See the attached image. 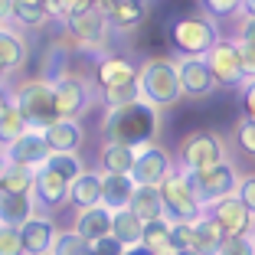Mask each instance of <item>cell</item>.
Masks as SVG:
<instances>
[{
  "instance_id": "cell-1",
  "label": "cell",
  "mask_w": 255,
  "mask_h": 255,
  "mask_svg": "<svg viewBox=\"0 0 255 255\" xmlns=\"http://www.w3.org/2000/svg\"><path fill=\"white\" fill-rule=\"evenodd\" d=\"M102 134H105V144H125V147L154 144L160 134V108L150 105L147 98L121 108H108L102 121Z\"/></svg>"
},
{
  "instance_id": "cell-2",
  "label": "cell",
  "mask_w": 255,
  "mask_h": 255,
  "mask_svg": "<svg viewBox=\"0 0 255 255\" xmlns=\"http://www.w3.org/2000/svg\"><path fill=\"white\" fill-rule=\"evenodd\" d=\"M137 85H141V95L157 108H173L183 98L177 62L167 56H157V59H147L144 66H137Z\"/></svg>"
},
{
  "instance_id": "cell-3",
  "label": "cell",
  "mask_w": 255,
  "mask_h": 255,
  "mask_svg": "<svg viewBox=\"0 0 255 255\" xmlns=\"http://www.w3.org/2000/svg\"><path fill=\"white\" fill-rule=\"evenodd\" d=\"M10 95H13V105L20 108V115L26 118L30 131H43L46 125H53L59 118L56 115V98H53V82L43 79V75L16 82V89Z\"/></svg>"
},
{
  "instance_id": "cell-4",
  "label": "cell",
  "mask_w": 255,
  "mask_h": 255,
  "mask_svg": "<svg viewBox=\"0 0 255 255\" xmlns=\"http://www.w3.org/2000/svg\"><path fill=\"white\" fill-rule=\"evenodd\" d=\"M157 190H160V200H164V216L170 223H193V219H200L206 213V206L193 193L190 177L183 170H177V167L157 183Z\"/></svg>"
},
{
  "instance_id": "cell-5",
  "label": "cell",
  "mask_w": 255,
  "mask_h": 255,
  "mask_svg": "<svg viewBox=\"0 0 255 255\" xmlns=\"http://www.w3.org/2000/svg\"><path fill=\"white\" fill-rule=\"evenodd\" d=\"M219 160H226V144L219 134L213 131H193L180 141L177 147V157H173V167L183 173H200L216 167Z\"/></svg>"
},
{
  "instance_id": "cell-6",
  "label": "cell",
  "mask_w": 255,
  "mask_h": 255,
  "mask_svg": "<svg viewBox=\"0 0 255 255\" xmlns=\"http://www.w3.org/2000/svg\"><path fill=\"white\" fill-rule=\"evenodd\" d=\"M170 39L180 56H206V49L219 39V26L206 13H187L180 20H173Z\"/></svg>"
},
{
  "instance_id": "cell-7",
  "label": "cell",
  "mask_w": 255,
  "mask_h": 255,
  "mask_svg": "<svg viewBox=\"0 0 255 255\" xmlns=\"http://www.w3.org/2000/svg\"><path fill=\"white\" fill-rule=\"evenodd\" d=\"M203 62H206V69H210V75H213V82H216V85H226V89L246 85V69H242L239 43H236V39L219 36L216 43L206 49Z\"/></svg>"
},
{
  "instance_id": "cell-8",
  "label": "cell",
  "mask_w": 255,
  "mask_h": 255,
  "mask_svg": "<svg viewBox=\"0 0 255 255\" xmlns=\"http://www.w3.org/2000/svg\"><path fill=\"white\" fill-rule=\"evenodd\" d=\"M190 183H193V193L203 206L223 200V196L236 193V183H239V170H236L233 160H219L216 167L210 170H200V173H187Z\"/></svg>"
},
{
  "instance_id": "cell-9",
  "label": "cell",
  "mask_w": 255,
  "mask_h": 255,
  "mask_svg": "<svg viewBox=\"0 0 255 255\" xmlns=\"http://www.w3.org/2000/svg\"><path fill=\"white\" fill-rule=\"evenodd\" d=\"M66 33L72 43H79L82 49H92V53H98V49H105L108 46V36H112V26H108L105 13L98 7L85 10V13L79 16H69L66 20Z\"/></svg>"
},
{
  "instance_id": "cell-10",
  "label": "cell",
  "mask_w": 255,
  "mask_h": 255,
  "mask_svg": "<svg viewBox=\"0 0 255 255\" xmlns=\"http://www.w3.org/2000/svg\"><path fill=\"white\" fill-rule=\"evenodd\" d=\"M170 170H173L170 150H164L157 141H154V144H144V147H134V167H131L128 177H131L134 183H150V187H157Z\"/></svg>"
},
{
  "instance_id": "cell-11",
  "label": "cell",
  "mask_w": 255,
  "mask_h": 255,
  "mask_svg": "<svg viewBox=\"0 0 255 255\" xmlns=\"http://www.w3.org/2000/svg\"><path fill=\"white\" fill-rule=\"evenodd\" d=\"M53 98H56V115L59 118H72L79 121L85 112H89V102H92V92L82 79L75 75H62L53 82Z\"/></svg>"
},
{
  "instance_id": "cell-12",
  "label": "cell",
  "mask_w": 255,
  "mask_h": 255,
  "mask_svg": "<svg viewBox=\"0 0 255 255\" xmlns=\"http://www.w3.org/2000/svg\"><path fill=\"white\" fill-rule=\"evenodd\" d=\"M206 213H210V216L219 223V229L226 233V239H233V236H249L252 213H249V206L236 193H229V196H223V200L210 203V206H206Z\"/></svg>"
},
{
  "instance_id": "cell-13",
  "label": "cell",
  "mask_w": 255,
  "mask_h": 255,
  "mask_svg": "<svg viewBox=\"0 0 255 255\" xmlns=\"http://www.w3.org/2000/svg\"><path fill=\"white\" fill-rule=\"evenodd\" d=\"M16 229H20L23 255H49L53 239H56V233H59V226L53 223V216H46V213H39V210L23 226H16Z\"/></svg>"
},
{
  "instance_id": "cell-14",
  "label": "cell",
  "mask_w": 255,
  "mask_h": 255,
  "mask_svg": "<svg viewBox=\"0 0 255 255\" xmlns=\"http://www.w3.org/2000/svg\"><path fill=\"white\" fill-rule=\"evenodd\" d=\"M177 62V75H180V92L187 98H206L213 95V89H216V82H213L210 69H206V62H203V56H180Z\"/></svg>"
},
{
  "instance_id": "cell-15",
  "label": "cell",
  "mask_w": 255,
  "mask_h": 255,
  "mask_svg": "<svg viewBox=\"0 0 255 255\" xmlns=\"http://www.w3.org/2000/svg\"><path fill=\"white\" fill-rule=\"evenodd\" d=\"M33 200L36 210H59L69 200V180H62L49 167H36V180H33Z\"/></svg>"
},
{
  "instance_id": "cell-16",
  "label": "cell",
  "mask_w": 255,
  "mask_h": 255,
  "mask_svg": "<svg viewBox=\"0 0 255 255\" xmlns=\"http://www.w3.org/2000/svg\"><path fill=\"white\" fill-rule=\"evenodd\" d=\"M98 10L105 13L108 26L118 30V33L137 30L144 23V16H147V3H144V0H102Z\"/></svg>"
},
{
  "instance_id": "cell-17",
  "label": "cell",
  "mask_w": 255,
  "mask_h": 255,
  "mask_svg": "<svg viewBox=\"0 0 255 255\" xmlns=\"http://www.w3.org/2000/svg\"><path fill=\"white\" fill-rule=\"evenodd\" d=\"M95 85L98 92L102 89H115V85H125V82H134L137 79V66L131 59H125V56L118 53H105V56H98L95 62Z\"/></svg>"
},
{
  "instance_id": "cell-18",
  "label": "cell",
  "mask_w": 255,
  "mask_h": 255,
  "mask_svg": "<svg viewBox=\"0 0 255 255\" xmlns=\"http://www.w3.org/2000/svg\"><path fill=\"white\" fill-rule=\"evenodd\" d=\"M43 141L46 147H49V154H72V150L82 147V125L72 118H56L53 125H46L43 131Z\"/></svg>"
},
{
  "instance_id": "cell-19",
  "label": "cell",
  "mask_w": 255,
  "mask_h": 255,
  "mask_svg": "<svg viewBox=\"0 0 255 255\" xmlns=\"http://www.w3.org/2000/svg\"><path fill=\"white\" fill-rule=\"evenodd\" d=\"M30 62V43L20 30H13L10 23L0 26V66L7 69V75L13 72H23Z\"/></svg>"
},
{
  "instance_id": "cell-20",
  "label": "cell",
  "mask_w": 255,
  "mask_h": 255,
  "mask_svg": "<svg viewBox=\"0 0 255 255\" xmlns=\"http://www.w3.org/2000/svg\"><path fill=\"white\" fill-rule=\"evenodd\" d=\"M46 157H49V147H46V141H43L39 131H26V134L16 137L10 147H3V160H13V164L43 167Z\"/></svg>"
},
{
  "instance_id": "cell-21",
  "label": "cell",
  "mask_w": 255,
  "mask_h": 255,
  "mask_svg": "<svg viewBox=\"0 0 255 255\" xmlns=\"http://www.w3.org/2000/svg\"><path fill=\"white\" fill-rule=\"evenodd\" d=\"M69 206L75 210H89V206H98L102 203V170H89L85 167L72 183H69Z\"/></svg>"
},
{
  "instance_id": "cell-22",
  "label": "cell",
  "mask_w": 255,
  "mask_h": 255,
  "mask_svg": "<svg viewBox=\"0 0 255 255\" xmlns=\"http://www.w3.org/2000/svg\"><path fill=\"white\" fill-rule=\"evenodd\" d=\"M72 233H79L89 246L95 239H102V236H112V210H105L102 203L89 206V210H79V216L72 223Z\"/></svg>"
},
{
  "instance_id": "cell-23",
  "label": "cell",
  "mask_w": 255,
  "mask_h": 255,
  "mask_svg": "<svg viewBox=\"0 0 255 255\" xmlns=\"http://www.w3.org/2000/svg\"><path fill=\"white\" fill-rule=\"evenodd\" d=\"M226 242V233L219 229V223L210 216V213H203L200 219H193V252L196 255H216Z\"/></svg>"
},
{
  "instance_id": "cell-24",
  "label": "cell",
  "mask_w": 255,
  "mask_h": 255,
  "mask_svg": "<svg viewBox=\"0 0 255 255\" xmlns=\"http://www.w3.org/2000/svg\"><path fill=\"white\" fill-rule=\"evenodd\" d=\"M36 213L33 193H0V226H23Z\"/></svg>"
},
{
  "instance_id": "cell-25",
  "label": "cell",
  "mask_w": 255,
  "mask_h": 255,
  "mask_svg": "<svg viewBox=\"0 0 255 255\" xmlns=\"http://www.w3.org/2000/svg\"><path fill=\"white\" fill-rule=\"evenodd\" d=\"M131 193H134V180L128 173H102V206L105 210L115 213L121 206H128Z\"/></svg>"
},
{
  "instance_id": "cell-26",
  "label": "cell",
  "mask_w": 255,
  "mask_h": 255,
  "mask_svg": "<svg viewBox=\"0 0 255 255\" xmlns=\"http://www.w3.org/2000/svg\"><path fill=\"white\" fill-rule=\"evenodd\" d=\"M128 210L137 213L144 223H147V219H160V216H164L160 190L150 187V183H134V193H131V200H128Z\"/></svg>"
},
{
  "instance_id": "cell-27",
  "label": "cell",
  "mask_w": 255,
  "mask_h": 255,
  "mask_svg": "<svg viewBox=\"0 0 255 255\" xmlns=\"http://www.w3.org/2000/svg\"><path fill=\"white\" fill-rule=\"evenodd\" d=\"M141 233H144V219L137 216V213H131L128 206H121V210L112 213V236L125 249L141 246Z\"/></svg>"
},
{
  "instance_id": "cell-28",
  "label": "cell",
  "mask_w": 255,
  "mask_h": 255,
  "mask_svg": "<svg viewBox=\"0 0 255 255\" xmlns=\"http://www.w3.org/2000/svg\"><path fill=\"white\" fill-rule=\"evenodd\" d=\"M0 180H3V193H33L36 167H26V164H13V160H3V167H0Z\"/></svg>"
},
{
  "instance_id": "cell-29",
  "label": "cell",
  "mask_w": 255,
  "mask_h": 255,
  "mask_svg": "<svg viewBox=\"0 0 255 255\" xmlns=\"http://www.w3.org/2000/svg\"><path fill=\"white\" fill-rule=\"evenodd\" d=\"M98 164H102V173H131V167H134V147H125V144H105Z\"/></svg>"
},
{
  "instance_id": "cell-30",
  "label": "cell",
  "mask_w": 255,
  "mask_h": 255,
  "mask_svg": "<svg viewBox=\"0 0 255 255\" xmlns=\"http://www.w3.org/2000/svg\"><path fill=\"white\" fill-rule=\"evenodd\" d=\"M26 131H30V125H26V118L20 115L16 105H10V108L0 112V150L10 147V144H13L16 137H23Z\"/></svg>"
},
{
  "instance_id": "cell-31",
  "label": "cell",
  "mask_w": 255,
  "mask_h": 255,
  "mask_svg": "<svg viewBox=\"0 0 255 255\" xmlns=\"http://www.w3.org/2000/svg\"><path fill=\"white\" fill-rule=\"evenodd\" d=\"M13 23H20V26H46L49 23L46 0H13Z\"/></svg>"
},
{
  "instance_id": "cell-32",
  "label": "cell",
  "mask_w": 255,
  "mask_h": 255,
  "mask_svg": "<svg viewBox=\"0 0 255 255\" xmlns=\"http://www.w3.org/2000/svg\"><path fill=\"white\" fill-rule=\"evenodd\" d=\"M98 7V0H46V13H49V20H62L66 23L69 16H79L85 13V10Z\"/></svg>"
},
{
  "instance_id": "cell-33",
  "label": "cell",
  "mask_w": 255,
  "mask_h": 255,
  "mask_svg": "<svg viewBox=\"0 0 255 255\" xmlns=\"http://www.w3.org/2000/svg\"><path fill=\"white\" fill-rule=\"evenodd\" d=\"M43 167H49V170H56L62 177V180H69L72 183L75 177H79V173L85 170V164H82V157H79V154H49V157H46V164Z\"/></svg>"
},
{
  "instance_id": "cell-34",
  "label": "cell",
  "mask_w": 255,
  "mask_h": 255,
  "mask_svg": "<svg viewBox=\"0 0 255 255\" xmlns=\"http://www.w3.org/2000/svg\"><path fill=\"white\" fill-rule=\"evenodd\" d=\"M141 85L134 82H125V85H115V89H102V102L105 108H121V105H131V102H141Z\"/></svg>"
},
{
  "instance_id": "cell-35",
  "label": "cell",
  "mask_w": 255,
  "mask_h": 255,
  "mask_svg": "<svg viewBox=\"0 0 255 255\" xmlns=\"http://www.w3.org/2000/svg\"><path fill=\"white\" fill-rule=\"evenodd\" d=\"M49 255H89V242L79 233H72V229H69V233H56Z\"/></svg>"
},
{
  "instance_id": "cell-36",
  "label": "cell",
  "mask_w": 255,
  "mask_h": 255,
  "mask_svg": "<svg viewBox=\"0 0 255 255\" xmlns=\"http://www.w3.org/2000/svg\"><path fill=\"white\" fill-rule=\"evenodd\" d=\"M233 141H236V147H239L242 154L255 157V121H252V118H246V115H242V118L236 121V128H233Z\"/></svg>"
},
{
  "instance_id": "cell-37",
  "label": "cell",
  "mask_w": 255,
  "mask_h": 255,
  "mask_svg": "<svg viewBox=\"0 0 255 255\" xmlns=\"http://www.w3.org/2000/svg\"><path fill=\"white\" fill-rule=\"evenodd\" d=\"M200 3H203V13L213 16V20H229L242 7V0H200Z\"/></svg>"
},
{
  "instance_id": "cell-38",
  "label": "cell",
  "mask_w": 255,
  "mask_h": 255,
  "mask_svg": "<svg viewBox=\"0 0 255 255\" xmlns=\"http://www.w3.org/2000/svg\"><path fill=\"white\" fill-rule=\"evenodd\" d=\"M0 255H23V242H20L16 226H0Z\"/></svg>"
},
{
  "instance_id": "cell-39",
  "label": "cell",
  "mask_w": 255,
  "mask_h": 255,
  "mask_svg": "<svg viewBox=\"0 0 255 255\" xmlns=\"http://www.w3.org/2000/svg\"><path fill=\"white\" fill-rule=\"evenodd\" d=\"M216 255H255V242L252 236H233V239L223 242V249Z\"/></svg>"
},
{
  "instance_id": "cell-40",
  "label": "cell",
  "mask_w": 255,
  "mask_h": 255,
  "mask_svg": "<svg viewBox=\"0 0 255 255\" xmlns=\"http://www.w3.org/2000/svg\"><path fill=\"white\" fill-rule=\"evenodd\" d=\"M236 43H239V59H242V69H246V79H255V39L236 36Z\"/></svg>"
},
{
  "instance_id": "cell-41",
  "label": "cell",
  "mask_w": 255,
  "mask_h": 255,
  "mask_svg": "<svg viewBox=\"0 0 255 255\" xmlns=\"http://www.w3.org/2000/svg\"><path fill=\"white\" fill-rule=\"evenodd\" d=\"M236 196L249 206V213L255 216V173H239V183H236Z\"/></svg>"
},
{
  "instance_id": "cell-42",
  "label": "cell",
  "mask_w": 255,
  "mask_h": 255,
  "mask_svg": "<svg viewBox=\"0 0 255 255\" xmlns=\"http://www.w3.org/2000/svg\"><path fill=\"white\" fill-rule=\"evenodd\" d=\"M170 246L173 249L193 246V223H170Z\"/></svg>"
},
{
  "instance_id": "cell-43",
  "label": "cell",
  "mask_w": 255,
  "mask_h": 255,
  "mask_svg": "<svg viewBox=\"0 0 255 255\" xmlns=\"http://www.w3.org/2000/svg\"><path fill=\"white\" fill-rule=\"evenodd\" d=\"M92 255H125V246H121L115 236H102V239H95L89 246Z\"/></svg>"
},
{
  "instance_id": "cell-44",
  "label": "cell",
  "mask_w": 255,
  "mask_h": 255,
  "mask_svg": "<svg viewBox=\"0 0 255 255\" xmlns=\"http://www.w3.org/2000/svg\"><path fill=\"white\" fill-rule=\"evenodd\" d=\"M242 115L255 121V79H246L242 85Z\"/></svg>"
},
{
  "instance_id": "cell-45",
  "label": "cell",
  "mask_w": 255,
  "mask_h": 255,
  "mask_svg": "<svg viewBox=\"0 0 255 255\" xmlns=\"http://www.w3.org/2000/svg\"><path fill=\"white\" fill-rule=\"evenodd\" d=\"M13 23V0H0V26Z\"/></svg>"
},
{
  "instance_id": "cell-46",
  "label": "cell",
  "mask_w": 255,
  "mask_h": 255,
  "mask_svg": "<svg viewBox=\"0 0 255 255\" xmlns=\"http://www.w3.org/2000/svg\"><path fill=\"white\" fill-rule=\"evenodd\" d=\"M10 105H13V95H10L7 82H0V112H3V108H10Z\"/></svg>"
},
{
  "instance_id": "cell-47",
  "label": "cell",
  "mask_w": 255,
  "mask_h": 255,
  "mask_svg": "<svg viewBox=\"0 0 255 255\" xmlns=\"http://www.w3.org/2000/svg\"><path fill=\"white\" fill-rule=\"evenodd\" d=\"M239 13H242V20H255V0H242Z\"/></svg>"
},
{
  "instance_id": "cell-48",
  "label": "cell",
  "mask_w": 255,
  "mask_h": 255,
  "mask_svg": "<svg viewBox=\"0 0 255 255\" xmlns=\"http://www.w3.org/2000/svg\"><path fill=\"white\" fill-rule=\"evenodd\" d=\"M239 36H252V39H255V20H242V30H239Z\"/></svg>"
},
{
  "instance_id": "cell-49",
  "label": "cell",
  "mask_w": 255,
  "mask_h": 255,
  "mask_svg": "<svg viewBox=\"0 0 255 255\" xmlns=\"http://www.w3.org/2000/svg\"><path fill=\"white\" fill-rule=\"evenodd\" d=\"M125 255H154V252H147L144 246H131V249H125Z\"/></svg>"
},
{
  "instance_id": "cell-50",
  "label": "cell",
  "mask_w": 255,
  "mask_h": 255,
  "mask_svg": "<svg viewBox=\"0 0 255 255\" xmlns=\"http://www.w3.org/2000/svg\"><path fill=\"white\" fill-rule=\"evenodd\" d=\"M173 255H196V252H193V249H177Z\"/></svg>"
},
{
  "instance_id": "cell-51",
  "label": "cell",
  "mask_w": 255,
  "mask_h": 255,
  "mask_svg": "<svg viewBox=\"0 0 255 255\" xmlns=\"http://www.w3.org/2000/svg\"><path fill=\"white\" fill-rule=\"evenodd\" d=\"M249 236H252V242H255V216H252V226H249Z\"/></svg>"
},
{
  "instance_id": "cell-52",
  "label": "cell",
  "mask_w": 255,
  "mask_h": 255,
  "mask_svg": "<svg viewBox=\"0 0 255 255\" xmlns=\"http://www.w3.org/2000/svg\"><path fill=\"white\" fill-rule=\"evenodd\" d=\"M0 82H7V69L0 66Z\"/></svg>"
},
{
  "instance_id": "cell-53",
  "label": "cell",
  "mask_w": 255,
  "mask_h": 255,
  "mask_svg": "<svg viewBox=\"0 0 255 255\" xmlns=\"http://www.w3.org/2000/svg\"><path fill=\"white\" fill-rule=\"evenodd\" d=\"M0 167H3V157H0ZM0 193H3V180H0Z\"/></svg>"
},
{
  "instance_id": "cell-54",
  "label": "cell",
  "mask_w": 255,
  "mask_h": 255,
  "mask_svg": "<svg viewBox=\"0 0 255 255\" xmlns=\"http://www.w3.org/2000/svg\"><path fill=\"white\" fill-rule=\"evenodd\" d=\"M0 157H3V150H0Z\"/></svg>"
},
{
  "instance_id": "cell-55",
  "label": "cell",
  "mask_w": 255,
  "mask_h": 255,
  "mask_svg": "<svg viewBox=\"0 0 255 255\" xmlns=\"http://www.w3.org/2000/svg\"><path fill=\"white\" fill-rule=\"evenodd\" d=\"M98 3H102V0H98Z\"/></svg>"
},
{
  "instance_id": "cell-56",
  "label": "cell",
  "mask_w": 255,
  "mask_h": 255,
  "mask_svg": "<svg viewBox=\"0 0 255 255\" xmlns=\"http://www.w3.org/2000/svg\"><path fill=\"white\" fill-rule=\"evenodd\" d=\"M89 255H92V252H89Z\"/></svg>"
}]
</instances>
